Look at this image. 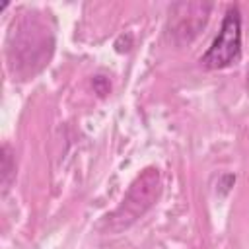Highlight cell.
Listing matches in <instances>:
<instances>
[{"label": "cell", "instance_id": "cell-1", "mask_svg": "<svg viewBox=\"0 0 249 249\" xmlns=\"http://www.w3.org/2000/svg\"><path fill=\"white\" fill-rule=\"evenodd\" d=\"M241 53V14L237 6H230L218 35L214 37L208 51L202 54L200 62L206 68L220 70L230 66L233 60H237Z\"/></svg>", "mask_w": 249, "mask_h": 249}]
</instances>
